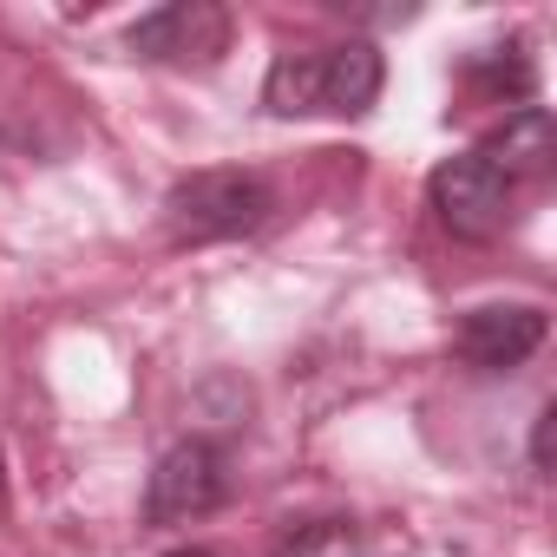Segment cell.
I'll return each mask as SVG.
<instances>
[{"mask_svg": "<svg viewBox=\"0 0 557 557\" xmlns=\"http://www.w3.org/2000/svg\"><path fill=\"white\" fill-rule=\"evenodd\" d=\"M381 79H387L381 47L374 40H342V47H315V53H283L262 79V106L275 119H315V112L361 119V112H374Z\"/></svg>", "mask_w": 557, "mask_h": 557, "instance_id": "6da1fadb", "label": "cell"}, {"mask_svg": "<svg viewBox=\"0 0 557 557\" xmlns=\"http://www.w3.org/2000/svg\"><path fill=\"white\" fill-rule=\"evenodd\" d=\"M275 210V190L256 171H190L164 190V230L171 243H223L262 230Z\"/></svg>", "mask_w": 557, "mask_h": 557, "instance_id": "7a4b0ae2", "label": "cell"}, {"mask_svg": "<svg viewBox=\"0 0 557 557\" xmlns=\"http://www.w3.org/2000/svg\"><path fill=\"white\" fill-rule=\"evenodd\" d=\"M223 498H230L223 453H216L210 440H177V446L151 466L145 518H151L158 531H171V524H197V518H210Z\"/></svg>", "mask_w": 557, "mask_h": 557, "instance_id": "3957f363", "label": "cell"}, {"mask_svg": "<svg viewBox=\"0 0 557 557\" xmlns=\"http://www.w3.org/2000/svg\"><path fill=\"white\" fill-rule=\"evenodd\" d=\"M426 203H433V216H440L459 243H485V236H498L505 216H511V177L492 171L479 151H466V158H446V164L426 177Z\"/></svg>", "mask_w": 557, "mask_h": 557, "instance_id": "277c9868", "label": "cell"}, {"mask_svg": "<svg viewBox=\"0 0 557 557\" xmlns=\"http://www.w3.org/2000/svg\"><path fill=\"white\" fill-rule=\"evenodd\" d=\"M125 47L151 66H216L230 47V14L216 0H171V8H151L132 21Z\"/></svg>", "mask_w": 557, "mask_h": 557, "instance_id": "5b68a950", "label": "cell"}, {"mask_svg": "<svg viewBox=\"0 0 557 557\" xmlns=\"http://www.w3.org/2000/svg\"><path fill=\"white\" fill-rule=\"evenodd\" d=\"M550 322L537 302H485V309H466L459 329H453V355L479 374H505L518 361H531L544 348Z\"/></svg>", "mask_w": 557, "mask_h": 557, "instance_id": "8992f818", "label": "cell"}, {"mask_svg": "<svg viewBox=\"0 0 557 557\" xmlns=\"http://www.w3.org/2000/svg\"><path fill=\"white\" fill-rule=\"evenodd\" d=\"M479 158H485L492 171H505L511 184H518V177H544L550 158H557V125H550V112H544V106L505 112V125L479 145Z\"/></svg>", "mask_w": 557, "mask_h": 557, "instance_id": "52a82bcc", "label": "cell"}, {"mask_svg": "<svg viewBox=\"0 0 557 557\" xmlns=\"http://www.w3.org/2000/svg\"><path fill=\"white\" fill-rule=\"evenodd\" d=\"M466 86L479 92V99H511V106H524L531 99V86H537V73H531V60H524V47H492V53H472L466 60Z\"/></svg>", "mask_w": 557, "mask_h": 557, "instance_id": "ba28073f", "label": "cell"}, {"mask_svg": "<svg viewBox=\"0 0 557 557\" xmlns=\"http://www.w3.org/2000/svg\"><path fill=\"white\" fill-rule=\"evenodd\" d=\"M275 557H361V531L348 518H309L275 544Z\"/></svg>", "mask_w": 557, "mask_h": 557, "instance_id": "9c48e42d", "label": "cell"}, {"mask_svg": "<svg viewBox=\"0 0 557 557\" xmlns=\"http://www.w3.org/2000/svg\"><path fill=\"white\" fill-rule=\"evenodd\" d=\"M550 426H557V407H537V420H531V466L537 472H550Z\"/></svg>", "mask_w": 557, "mask_h": 557, "instance_id": "30bf717a", "label": "cell"}, {"mask_svg": "<svg viewBox=\"0 0 557 557\" xmlns=\"http://www.w3.org/2000/svg\"><path fill=\"white\" fill-rule=\"evenodd\" d=\"M164 557H216V550H197V544H184V550H164Z\"/></svg>", "mask_w": 557, "mask_h": 557, "instance_id": "8fae6325", "label": "cell"}]
</instances>
